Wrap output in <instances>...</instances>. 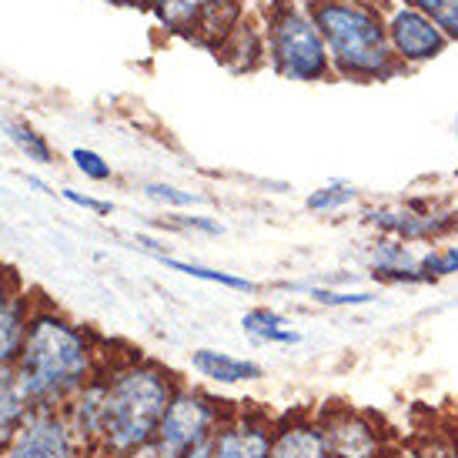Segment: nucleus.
<instances>
[{
  "label": "nucleus",
  "mask_w": 458,
  "mask_h": 458,
  "mask_svg": "<svg viewBox=\"0 0 458 458\" xmlns=\"http://www.w3.org/2000/svg\"><path fill=\"white\" fill-rule=\"evenodd\" d=\"M375 458H398V455H388V452H382V455H375Z\"/></svg>",
  "instance_id": "32"
},
{
  "label": "nucleus",
  "mask_w": 458,
  "mask_h": 458,
  "mask_svg": "<svg viewBox=\"0 0 458 458\" xmlns=\"http://www.w3.org/2000/svg\"><path fill=\"white\" fill-rule=\"evenodd\" d=\"M305 7L328 47L335 81L385 84L405 74L385 34L378 0H305Z\"/></svg>",
  "instance_id": "3"
},
{
  "label": "nucleus",
  "mask_w": 458,
  "mask_h": 458,
  "mask_svg": "<svg viewBox=\"0 0 458 458\" xmlns=\"http://www.w3.org/2000/svg\"><path fill=\"white\" fill-rule=\"evenodd\" d=\"M77 452L81 445L71 432L64 408L34 405L0 458H77Z\"/></svg>",
  "instance_id": "7"
},
{
  "label": "nucleus",
  "mask_w": 458,
  "mask_h": 458,
  "mask_svg": "<svg viewBox=\"0 0 458 458\" xmlns=\"http://www.w3.org/2000/svg\"><path fill=\"white\" fill-rule=\"evenodd\" d=\"M101 378V428L90 452L107 458H138L154 445L161 419L181 385L174 371L148 358H128L104 365Z\"/></svg>",
  "instance_id": "2"
},
{
  "label": "nucleus",
  "mask_w": 458,
  "mask_h": 458,
  "mask_svg": "<svg viewBox=\"0 0 458 458\" xmlns=\"http://www.w3.org/2000/svg\"><path fill=\"white\" fill-rule=\"evenodd\" d=\"M225 425L221 419V405L211 394L194 392V388H178L171 405H167L161 428L154 445L144 452L151 458H181L188 448H194L198 442L211 438Z\"/></svg>",
  "instance_id": "5"
},
{
  "label": "nucleus",
  "mask_w": 458,
  "mask_h": 458,
  "mask_svg": "<svg viewBox=\"0 0 458 458\" xmlns=\"http://www.w3.org/2000/svg\"><path fill=\"white\" fill-rule=\"evenodd\" d=\"M138 458H140V455H138ZM148 458H151V455H148Z\"/></svg>",
  "instance_id": "34"
},
{
  "label": "nucleus",
  "mask_w": 458,
  "mask_h": 458,
  "mask_svg": "<svg viewBox=\"0 0 458 458\" xmlns=\"http://www.w3.org/2000/svg\"><path fill=\"white\" fill-rule=\"evenodd\" d=\"M378 7H382L385 34H388L394 61L402 64L405 74L415 67L438 61L452 47L445 30L435 24L428 13H421L419 7H411L405 0H378Z\"/></svg>",
  "instance_id": "6"
},
{
  "label": "nucleus",
  "mask_w": 458,
  "mask_h": 458,
  "mask_svg": "<svg viewBox=\"0 0 458 458\" xmlns=\"http://www.w3.org/2000/svg\"><path fill=\"white\" fill-rule=\"evenodd\" d=\"M419 271H421V278H425V284H435L438 278L458 275V244H448V248L419 255Z\"/></svg>",
  "instance_id": "21"
},
{
  "label": "nucleus",
  "mask_w": 458,
  "mask_h": 458,
  "mask_svg": "<svg viewBox=\"0 0 458 458\" xmlns=\"http://www.w3.org/2000/svg\"><path fill=\"white\" fill-rule=\"evenodd\" d=\"M455 134H458V114H455Z\"/></svg>",
  "instance_id": "33"
},
{
  "label": "nucleus",
  "mask_w": 458,
  "mask_h": 458,
  "mask_svg": "<svg viewBox=\"0 0 458 458\" xmlns=\"http://www.w3.org/2000/svg\"><path fill=\"white\" fill-rule=\"evenodd\" d=\"M71 161H74L77 171L90 181H111V174H114L111 161H104L101 154L90 151V148H74V151H71Z\"/></svg>",
  "instance_id": "25"
},
{
  "label": "nucleus",
  "mask_w": 458,
  "mask_h": 458,
  "mask_svg": "<svg viewBox=\"0 0 458 458\" xmlns=\"http://www.w3.org/2000/svg\"><path fill=\"white\" fill-rule=\"evenodd\" d=\"M181 458H215V435H211V438H204V442H198L194 448H188Z\"/></svg>",
  "instance_id": "29"
},
{
  "label": "nucleus",
  "mask_w": 458,
  "mask_h": 458,
  "mask_svg": "<svg viewBox=\"0 0 458 458\" xmlns=\"http://www.w3.org/2000/svg\"><path fill=\"white\" fill-rule=\"evenodd\" d=\"M369 267L371 275L378 281H385V284H425V278H421L419 271V255L402 238L382 234L378 242L371 244Z\"/></svg>",
  "instance_id": "10"
},
{
  "label": "nucleus",
  "mask_w": 458,
  "mask_h": 458,
  "mask_svg": "<svg viewBox=\"0 0 458 458\" xmlns=\"http://www.w3.org/2000/svg\"><path fill=\"white\" fill-rule=\"evenodd\" d=\"M21 292H24V281H21V275H17L11 265H4V261H0V308L7 305V301H13Z\"/></svg>",
  "instance_id": "27"
},
{
  "label": "nucleus",
  "mask_w": 458,
  "mask_h": 458,
  "mask_svg": "<svg viewBox=\"0 0 458 458\" xmlns=\"http://www.w3.org/2000/svg\"><path fill=\"white\" fill-rule=\"evenodd\" d=\"M191 369L217 385L258 382V378L265 375V369H261L258 361L234 358V355H228V352H217V348H198L191 355Z\"/></svg>",
  "instance_id": "12"
},
{
  "label": "nucleus",
  "mask_w": 458,
  "mask_h": 458,
  "mask_svg": "<svg viewBox=\"0 0 458 458\" xmlns=\"http://www.w3.org/2000/svg\"><path fill=\"white\" fill-rule=\"evenodd\" d=\"M271 458H331V448H328V442H325L321 425L292 421V425L275 428Z\"/></svg>",
  "instance_id": "13"
},
{
  "label": "nucleus",
  "mask_w": 458,
  "mask_h": 458,
  "mask_svg": "<svg viewBox=\"0 0 458 458\" xmlns=\"http://www.w3.org/2000/svg\"><path fill=\"white\" fill-rule=\"evenodd\" d=\"M64 198H67L71 204H77V208H84V211H94V215H101V217L114 211V204H111V201H101V198H90V194H81V191H74V188H67Z\"/></svg>",
  "instance_id": "28"
},
{
  "label": "nucleus",
  "mask_w": 458,
  "mask_h": 458,
  "mask_svg": "<svg viewBox=\"0 0 458 458\" xmlns=\"http://www.w3.org/2000/svg\"><path fill=\"white\" fill-rule=\"evenodd\" d=\"M111 4H121V7H138V11H151L154 0H111Z\"/></svg>",
  "instance_id": "30"
},
{
  "label": "nucleus",
  "mask_w": 458,
  "mask_h": 458,
  "mask_svg": "<svg viewBox=\"0 0 458 458\" xmlns=\"http://www.w3.org/2000/svg\"><path fill=\"white\" fill-rule=\"evenodd\" d=\"M30 308H34V294L27 292V288L13 301H7V305L0 308V369L13 365L17 355H21Z\"/></svg>",
  "instance_id": "15"
},
{
  "label": "nucleus",
  "mask_w": 458,
  "mask_h": 458,
  "mask_svg": "<svg viewBox=\"0 0 458 458\" xmlns=\"http://www.w3.org/2000/svg\"><path fill=\"white\" fill-rule=\"evenodd\" d=\"M325 442L335 458H375L382 455V438L365 419L358 415H338L321 425Z\"/></svg>",
  "instance_id": "11"
},
{
  "label": "nucleus",
  "mask_w": 458,
  "mask_h": 458,
  "mask_svg": "<svg viewBox=\"0 0 458 458\" xmlns=\"http://www.w3.org/2000/svg\"><path fill=\"white\" fill-rule=\"evenodd\" d=\"M292 321L284 318L281 311H271V308H251V311H244L242 318V328L258 338V342H267V344H301L305 342V335L301 331L288 328Z\"/></svg>",
  "instance_id": "17"
},
{
  "label": "nucleus",
  "mask_w": 458,
  "mask_h": 458,
  "mask_svg": "<svg viewBox=\"0 0 458 458\" xmlns=\"http://www.w3.org/2000/svg\"><path fill=\"white\" fill-rule=\"evenodd\" d=\"M358 201V188L352 181H331V184H321L308 194L305 208L311 215H331V211H342L348 204Z\"/></svg>",
  "instance_id": "20"
},
{
  "label": "nucleus",
  "mask_w": 458,
  "mask_h": 458,
  "mask_svg": "<svg viewBox=\"0 0 458 458\" xmlns=\"http://www.w3.org/2000/svg\"><path fill=\"white\" fill-rule=\"evenodd\" d=\"M30 398H27L24 385L17 378L13 365L0 369V455L7 452V445L13 442L17 428L24 425L27 411H30Z\"/></svg>",
  "instance_id": "14"
},
{
  "label": "nucleus",
  "mask_w": 458,
  "mask_h": 458,
  "mask_svg": "<svg viewBox=\"0 0 458 458\" xmlns=\"http://www.w3.org/2000/svg\"><path fill=\"white\" fill-rule=\"evenodd\" d=\"M0 131L7 134V140L24 154L30 165H54V148L47 144V138H44L38 128H30L27 121H4Z\"/></svg>",
  "instance_id": "18"
},
{
  "label": "nucleus",
  "mask_w": 458,
  "mask_h": 458,
  "mask_svg": "<svg viewBox=\"0 0 458 458\" xmlns=\"http://www.w3.org/2000/svg\"><path fill=\"white\" fill-rule=\"evenodd\" d=\"M265 57L271 71L294 84L335 81L328 47L305 0H278L265 21Z\"/></svg>",
  "instance_id": "4"
},
{
  "label": "nucleus",
  "mask_w": 458,
  "mask_h": 458,
  "mask_svg": "<svg viewBox=\"0 0 458 458\" xmlns=\"http://www.w3.org/2000/svg\"><path fill=\"white\" fill-rule=\"evenodd\" d=\"M171 225H174V228H184V231H201V234H225V225H221V221L204 217V215H178Z\"/></svg>",
  "instance_id": "26"
},
{
  "label": "nucleus",
  "mask_w": 458,
  "mask_h": 458,
  "mask_svg": "<svg viewBox=\"0 0 458 458\" xmlns=\"http://www.w3.org/2000/svg\"><path fill=\"white\" fill-rule=\"evenodd\" d=\"M104 369L101 342L84 325L34 298L13 371L30 405L64 408Z\"/></svg>",
  "instance_id": "1"
},
{
  "label": "nucleus",
  "mask_w": 458,
  "mask_h": 458,
  "mask_svg": "<svg viewBox=\"0 0 458 458\" xmlns=\"http://www.w3.org/2000/svg\"><path fill=\"white\" fill-rule=\"evenodd\" d=\"M157 261L171 271H178V275H188V278H198V281H211V284H221V288H231V292H258L255 281L242 278V275H228V271H217V267H204V265H191V261H178V258L171 255H157Z\"/></svg>",
  "instance_id": "19"
},
{
  "label": "nucleus",
  "mask_w": 458,
  "mask_h": 458,
  "mask_svg": "<svg viewBox=\"0 0 458 458\" xmlns=\"http://www.w3.org/2000/svg\"><path fill=\"white\" fill-rule=\"evenodd\" d=\"M140 191H144V198L165 204V208H198V204H204L201 194L184 191V188H174V184H144Z\"/></svg>",
  "instance_id": "24"
},
{
  "label": "nucleus",
  "mask_w": 458,
  "mask_h": 458,
  "mask_svg": "<svg viewBox=\"0 0 458 458\" xmlns=\"http://www.w3.org/2000/svg\"><path fill=\"white\" fill-rule=\"evenodd\" d=\"M151 13L157 24L181 34V38H204V24H208V7L201 0H154Z\"/></svg>",
  "instance_id": "16"
},
{
  "label": "nucleus",
  "mask_w": 458,
  "mask_h": 458,
  "mask_svg": "<svg viewBox=\"0 0 458 458\" xmlns=\"http://www.w3.org/2000/svg\"><path fill=\"white\" fill-rule=\"evenodd\" d=\"M421 13H428L435 24L445 30V38L455 44L458 40V0H405Z\"/></svg>",
  "instance_id": "22"
},
{
  "label": "nucleus",
  "mask_w": 458,
  "mask_h": 458,
  "mask_svg": "<svg viewBox=\"0 0 458 458\" xmlns=\"http://www.w3.org/2000/svg\"><path fill=\"white\" fill-rule=\"evenodd\" d=\"M365 225L388 234V238H402V242H445L448 234L458 231L455 211H432L425 208L419 211L415 204H402V208H369L365 211Z\"/></svg>",
  "instance_id": "8"
},
{
  "label": "nucleus",
  "mask_w": 458,
  "mask_h": 458,
  "mask_svg": "<svg viewBox=\"0 0 458 458\" xmlns=\"http://www.w3.org/2000/svg\"><path fill=\"white\" fill-rule=\"evenodd\" d=\"M275 425L261 415H242L215 432V458H271Z\"/></svg>",
  "instance_id": "9"
},
{
  "label": "nucleus",
  "mask_w": 458,
  "mask_h": 458,
  "mask_svg": "<svg viewBox=\"0 0 458 458\" xmlns=\"http://www.w3.org/2000/svg\"><path fill=\"white\" fill-rule=\"evenodd\" d=\"M298 292H305L315 305H325V308H358L375 301L371 292H338V288H298Z\"/></svg>",
  "instance_id": "23"
},
{
  "label": "nucleus",
  "mask_w": 458,
  "mask_h": 458,
  "mask_svg": "<svg viewBox=\"0 0 458 458\" xmlns=\"http://www.w3.org/2000/svg\"><path fill=\"white\" fill-rule=\"evenodd\" d=\"M208 11H215V7H238V0H201Z\"/></svg>",
  "instance_id": "31"
}]
</instances>
